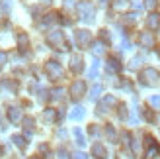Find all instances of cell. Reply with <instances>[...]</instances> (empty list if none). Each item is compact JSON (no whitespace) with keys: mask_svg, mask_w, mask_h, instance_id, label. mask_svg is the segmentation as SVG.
Wrapping results in <instances>:
<instances>
[{"mask_svg":"<svg viewBox=\"0 0 160 159\" xmlns=\"http://www.w3.org/2000/svg\"><path fill=\"white\" fill-rule=\"evenodd\" d=\"M129 47H131V43L127 41V39H123V41H121V49H129Z\"/></svg>","mask_w":160,"mask_h":159,"instance_id":"8d00e7d4","label":"cell"},{"mask_svg":"<svg viewBox=\"0 0 160 159\" xmlns=\"http://www.w3.org/2000/svg\"><path fill=\"white\" fill-rule=\"evenodd\" d=\"M98 69H100V61H94L92 67H90V71H88V77H90V79H96V77H98Z\"/></svg>","mask_w":160,"mask_h":159,"instance_id":"603a6c76","label":"cell"},{"mask_svg":"<svg viewBox=\"0 0 160 159\" xmlns=\"http://www.w3.org/2000/svg\"><path fill=\"white\" fill-rule=\"evenodd\" d=\"M74 37H76V43L80 47H88L92 43V34L90 31H86V30H76L74 31Z\"/></svg>","mask_w":160,"mask_h":159,"instance_id":"52a82bcc","label":"cell"},{"mask_svg":"<svg viewBox=\"0 0 160 159\" xmlns=\"http://www.w3.org/2000/svg\"><path fill=\"white\" fill-rule=\"evenodd\" d=\"M127 6H129V0H113V10L117 12H123Z\"/></svg>","mask_w":160,"mask_h":159,"instance_id":"d6986e66","label":"cell"},{"mask_svg":"<svg viewBox=\"0 0 160 159\" xmlns=\"http://www.w3.org/2000/svg\"><path fill=\"white\" fill-rule=\"evenodd\" d=\"M100 4H108V0H100Z\"/></svg>","mask_w":160,"mask_h":159,"instance_id":"b9f144b4","label":"cell"},{"mask_svg":"<svg viewBox=\"0 0 160 159\" xmlns=\"http://www.w3.org/2000/svg\"><path fill=\"white\" fill-rule=\"evenodd\" d=\"M74 138H76V144H78V145H86L84 134H82V130H80V128H76V130H74Z\"/></svg>","mask_w":160,"mask_h":159,"instance_id":"cb8c5ba5","label":"cell"},{"mask_svg":"<svg viewBox=\"0 0 160 159\" xmlns=\"http://www.w3.org/2000/svg\"><path fill=\"white\" fill-rule=\"evenodd\" d=\"M141 81H142V85H147V86H154V85L158 83V71L152 69V67L142 69V73H141Z\"/></svg>","mask_w":160,"mask_h":159,"instance_id":"277c9868","label":"cell"},{"mask_svg":"<svg viewBox=\"0 0 160 159\" xmlns=\"http://www.w3.org/2000/svg\"><path fill=\"white\" fill-rule=\"evenodd\" d=\"M145 118H147L148 122H154V114L150 112V110H145Z\"/></svg>","mask_w":160,"mask_h":159,"instance_id":"836d02e7","label":"cell"},{"mask_svg":"<svg viewBox=\"0 0 160 159\" xmlns=\"http://www.w3.org/2000/svg\"><path fill=\"white\" fill-rule=\"evenodd\" d=\"M119 118H121V120H125V118H127V108L125 106H119Z\"/></svg>","mask_w":160,"mask_h":159,"instance_id":"d6a6232c","label":"cell"},{"mask_svg":"<svg viewBox=\"0 0 160 159\" xmlns=\"http://www.w3.org/2000/svg\"><path fill=\"white\" fill-rule=\"evenodd\" d=\"M74 159H88V155L82 153V151H78V153H74Z\"/></svg>","mask_w":160,"mask_h":159,"instance_id":"d590c367","label":"cell"},{"mask_svg":"<svg viewBox=\"0 0 160 159\" xmlns=\"http://www.w3.org/2000/svg\"><path fill=\"white\" fill-rule=\"evenodd\" d=\"M139 43L142 47H152L154 45V34H150V31H142L139 36Z\"/></svg>","mask_w":160,"mask_h":159,"instance_id":"9c48e42d","label":"cell"},{"mask_svg":"<svg viewBox=\"0 0 160 159\" xmlns=\"http://www.w3.org/2000/svg\"><path fill=\"white\" fill-rule=\"evenodd\" d=\"M84 94H86V83L84 81L78 79V81H74L72 85H70V96H72L74 100H78L80 96H84Z\"/></svg>","mask_w":160,"mask_h":159,"instance_id":"8992f818","label":"cell"},{"mask_svg":"<svg viewBox=\"0 0 160 159\" xmlns=\"http://www.w3.org/2000/svg\"><path fill=\"white\" fill-rule=\"evenodd\" d=\"M76 10H78V16H80V20H82V22H86V24H92L94 22V6H92V2L82 0V2H78Z\"/></svg>","mask_w":160,"mask_h":159,"instance_id":"6da1fadb","label":"cell"},{"mask_svg":"<svg viewBox=\"0 0 160 159\" xmlns=\"http://www.w3.org/2000/svg\"><path fill=\"white\" fill-rule=\"evenodd\" d=\"M156 4H158V0H145V8H147V10H150V12H154Z\"/></svg>","mask_w":160,"mask_h":159,"instance_id":"83f0119b","label":"cell"},{"mask_svg":"<svg viewBox=\"0 0 160 159\" xmlns=\"http://www.w3.org/2000/svg\"><path fill=\"white\" fill-rule=\"evenodd\" d=\"M2 10H10V2H8V0L2 2Z\"/></svg>","mask_w":160,"mask_h":159,"instance_id":"f35d334b","label":"cell"},{"mask_svg":"<svg viewBox=\"0 0 160 159\" xmlns=\"http://www.w3.org/2000/svg\"><path fill=\"white\" fill-rule=\"evenodd\" d=\"M158 53H160V51H158Z\"/></svg>","mask_w":160,"mask_h":159,"instance_id":"ee69618b","label":"cell"},{"mask_svg":"<svg viewBox=\"0 0 160 159\" xmlns=\"http://www.w3.org/2000/svg\"><path fill=\"white\" fill-rule=\"evenodd\" d=\"M108 71L109 73H119V71H121V63H119L115 57H109L108 59Z\"/></svg>","mask_w":160,"mask_h":159,"instance_id":"2e32d148","label":"cell"},{"mask_svg":"<svg viewBox=\"0 0 160 159\" xmlns=\"http://www.w3.org/2000/svg\"><path fill=\"white\" fill-rule=\"evenodd\" d=\"M84 108L82 106H74L72 110H70V114H68V118H70V120H74V122H78V120H82V118H84Z\"/></svg>","mask_w":160,"mask_h":159,"instance_id":"5bb4252c","label":"cell"},{"mask_svg":"<svg viewBox=\"0 0 160 159\" xmlns=\"http://www.w3.org/2000/svg\"><path fill=\"white\" fill-rule=\"evenodd\" d=\"M8 118H10V122H20L23 118L22 108L20 106H10V108H8Z\"/></svg>","mask_w":160,"mask_h":159,"instance_id":"30bf717a","label":"cell"},{"mask_svg":"<svg viewBox=\"0 0 160 159\" xmlns=\"http://www.w3.org/2000/svg\"><path fill=\"white\" fill-rule=\"evenodd\" d=\"M141 63H142V57H141V55H137V57H133V59H131L129 67H131V69H139V67H141Z\"/></svg>","mask_w":160,"mask_h":159,"instance_id":"484cf974","label":"cell"},{"mask_svg":"<svg viewBox=\"0 0 160 159\" xmlns=\"http://www.w3.org/2000/svg\"><path fill=\"white\" fill-rule=\"evenodd\" d=\"M147 26H148L150 30H158V28H160V14L150 12V16L147 18Z\"/></svg>","mask_w":160,"mask_h":159,"instance_id":"8fae6325","label":"cell"},{"mask_svg":"<svg viewBox=\"0 0 160 159\" xmlns=\"http://www.w3.org/2000/svg\"><path fill=\"white\" fill-rule=\"evenodd\" d=\"M145 141H147V153H145V159H156V157H158V153H160L158 144L152 140V136H147V138H145Z\"/></svg>","mask_w":160,"mask_h":159,"instance_id":"5b68a950","label":"cell"},{"mask_svg":"<svg viewBox=\"0 0 160 159\" xmlns=\"http://www.w3.org/2000/svg\"><path fill=\"white\" fill-rule=\"evenodd\" d=\"M12 141H14V144L18 145V147H22V149H23V147L28 145V141H26V138H23V136H20V134H16V136L12 138Z\"/></svg>","mask_w":160,"mask_h":159,"instance_id":"ffe728a7","label":"cell"},{"mask_svg":"<svg viewBox=\"0 0 160 159\" xmlns=\"http://www.w3.org/2000/svg\"><path fill=\"white\" fill-rule=\"evenodd\" d=\"M90 49H92V53L96 55V57H102V55L106 53V43L103 41H94Z\"/></svg>","mask_w":160,"mask_h":159,"instance_id":"9a60e30c","label":"cell"},{"mask_svg":"<svg viewBox=\"0 0 160 159\" xmlns=\"http://www.w3.org/2000/svg\"><path fill=\"white\" fill-rule=\"evenodd\" d=\"M129 145H131V151H133L135 155H139V141L133 140V141H129Z\"/></svg>","mask_w":160,"mask_h":159,"instance_id":"1f68e13d","label":"cell"},{"mask_svg":"<svg viewBox=\"0 0 160 159\" xmlns=\"http://www.w3.org/2000/svg\"><path fill=\"white\" fill-rule=\"evenodd\" d=\"M82 57H80V55H72V57H70V69L74 71V73H80V71H82Z\"/></svg>","mask_w":160,"mask_h":159,"instance_id":"4fadbf2b","label":"cell"},{"mask_svg":"<svg viewBox=\"0 0 160 159\" xmlns=\"http://www.w3.org/2000/svg\"><path fill=\"white\" fill-rule=\"evenodd\" d=\"M22 120H23V126H26V132H28V136H29V134L33 132V124H35V120H33V118H22Z\"/></svg>","mask_w":160,"mask_h":159,"instance_id":"7402d4cb","label":"cell"},{"mask_svg":"<svg viewBox=\"0 0 160 159\" xmlns=\"http://www.w3.org/2000/svg\"><path fill=\"white\" fill-rule=\"evenodd\" d=\"M67 6H72V0H67V2H65Z\"/></svg>","mask_w":160,"mask_h":159,"instance_id":"60d3db41","label":"cell"},{"mask_svg":"<svg viewBox=\"0 0 160 159\" xmlns=\"http://www.w3.org/2000/svg\"><path fill=\"white\" fill-rule=\"evenodd\" d=\"M59 159H68V153H67V151H62V149H61V151H59Z\"/></svg>","mask_w":160,"mask_h":159,"instance_id":"74e56055","label":"cell"},{"mask_svg":"<svg viewBox=\"0 0 160 159\" xmlns=\"http://www.w3.org/2000/svg\"><path fill=\"white\" fill-rule=\"evenodd\" d=\"M47 43L53 45V47H57V49H61V51L68 49L67 41H65V36H62V31H59V30H53V31L47 34Z\"/></svg>","mask_w":160,"mask_h":159,"instance_id":"7a4b0ae2","label":"cell"},{"mask_svg":"<svg viewBox=\"0 0 160 159\" xmlns=\"http://www.w3.org/2000/svg\"><path fill=\"white\" fill-rule=\"evenodd\" d=\"M123 22L125 24H135V22H137V14H125V18H123Z\"/></svg>","mask_w":160,"mask_h":159,"instance_id":"f1b7e54d","label":"cell"},{"mask_svg":"<svg viewBox=\"0 0 160 159\" xmlns=\"http://www.w3.org/2000/svg\"><path fill=\"white\" fill-rule=\"evenodd\" d=\"M62 98H65V89H53L51 90V100L53 102H59Z\"/></svg>","mask_w":160,"mask_h":159,"instance_id":"e0dca14e","label":"cell"},{"mask_svg":"<svg viewBox=\"0 0 160 159\" xmlns=\"http://www.w3.org/2000/svg\"><path fill=\"white\" fill-rule=\"evenodd\" d=\"M4 63H8V55L0 51V65H4Z\"/></svg>","mask_w":160,"mask_h":159,"instance_id":"e575fe53","label":"cell"},{"mask_svg":"<svg viewBox=\"0 0 160 159\" xmlns=\"http://www.w3.org/2000/svg\"><path fill=\"white\" fill-rule=\"evenodd\" d=\"M115 104H117V98H115V96H111V94H108V96L100 102V106H98V114H106V112H109V108H111V106H115Z\"/></svg>","mask_w":160,"mask_h":159,"instance_id":"ba28073f","label":"cell"},{"mask_svg":"<svg viewBox=\"0 0 160 159\" xmlns=\"http://www.w3.org/2000/svg\"><path fill=\"white\" fill-rule=\"evenodd\" d=\"M106 136L109 138V141H115V130H113V126H106Z\"/></svg>","mask_w":160,"mask_h":159,"instance_id":"4316f807","label":"cell"},{"mask_svg":"<svg viewBox=\"0 0 160 159\" xmlns=\"http://www.w3.org/2000/svg\"><path fill=\"white\" fill-rule=\"evenodd\" d=\"M92 155L96 159H106L108 157V151H106V147H103L102 144H94L92 145Z\"/></svg>","mask_w":160,"mask_h":159,"instance_id":"7c38bea8","label":"cell"},{"mask_svg":"<svg viewBox=\"0 0 160 159\" xmlns=\"http://www.w3.org/2000/svg\"><path fill=\"white\" fill-rule=\"evenodd\" d=\"M45 73L49 75V79H53V81L62 79V67H61V63H57V61H47L45 63Z\"/></svg>","mask_w":160,"mask_h":159,"instance_id":"3957f363","label":"cell"},{"mask_svg":"<svg viewBox=\"0 0 160 159\" xmlns=\"http://www.w3.org/2000/svg\"><path fill=\"white\" fill-rule=\"evenodd\" d=\"M150 106H152V108H160V96H158V94H154V96H150Z\"/></svg>","mask_w":160,"mask_h":159,"instance_id":"4dcf8cb0","label":"cell"},{"mask_svg":"<svg viewBox=\"0 0 160 159\" xmlns=\"http://www.w3.org/2000/svg\"><path fill=\"white\" fill-rule=\"evenodd\" d=\"M33 159H37V157H33Z\"/></svg>","mask_w":160,"mask_h":159,"instance_id":"7bdbcfd3","label":"cell"},{"mask_svg":"<svg viewBox=\"0 0 160 159\" xmlns=\"http://www.w3.org/2000/svg\"><path fill=\"white\" fill-rule=\"evenodd\" d=\"M102 85H94L92 86V90H90V100H96V98H98L100 96V94H102Z\"/></svg>","mask_w":160,"mask_h":159,"instance_id":"44dd1931","label":"cell"},{"mask_svg":"<svg viewBox=\"0 0 160 159\" xmlns=\"http://www.w3.org/2000/svg\"><path fill=\"white\" fill-rule=\"evenodd\" d=\"M102 37H103V39H108V41H109V34H108V30H102Z\"/></svg>","mask_w":160,"mask_h":159,"instance_id":"ab89813d","label":"cell"},{"mask_svg":"<svg viewBox=\"0 0 160 159\" xmlns=\"http://www.w3.org/2000/svg\"><path fill=\"white\" fill-rule=\"evenodd\" d=\"M59 20V14H47V18H43V26H49V24H55Z\"/></svg>","mask_w":160,"mask_h":159,"instance_id":"d4e9b609","label":"cell"},{"mask_svg":"<svg viewBox=\"0 0 160 159\" xmlns=\"http://www.w3.org/2000/svg\"><path fill=\"white\" fill-rule=\"evenodd\" d=\"M18 43H20L22 47H26V45L29 43V37H28L26 34H20V36H18Z\"/></svg>","mask_w":160,"mask_h":159,"instance_id":"f546056e","label":"cell"},{"mask_svg":"<svg viewBox=\"0 0 160 159\" xmlns=\"http://www.w3.org/2000/svg\"><path fill=\"white\" fill-rule=\"evenodd\" d=\"M43 118L47 122H55V120H57V110H55V108H45Z\"/></svg>","mask_w":160,"mask_h":159,"instance_id":"ac0fdd59","label":"cell"}]
</instances>
